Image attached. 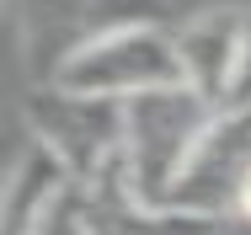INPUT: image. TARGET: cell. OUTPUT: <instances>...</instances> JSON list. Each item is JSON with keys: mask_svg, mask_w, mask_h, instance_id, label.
Returning <instances> with one entry per match:
<instances>
[{"mask_svg": "<svg viewBox=\"0 0 251 235\" xmlns=\"http://www.w3.org/2000/svg\"><path fill=\"white\" fill-rule=\"evenodd\" d=\"M241 43H246V11L235 5H208L198 16H187L176 27V53H182V75L198 96L214 107L230 102L235 70H241Z\"/></svg>", "mask_w": 251, "mask_h": 235, "instance_id": "7", "label": "cell"}, {"mask_svg": "<svg viewBox=\"0 0 251 235\" xmlns=\"http://www.w3.org/2000/svg\"><path fill=\"white\" fill-rule=\"evenodd\" d=\"M80 214L91 235H219L214 219L182 214V209H150L123 177V155L97 182H80Z\"/></svg>", "mask_w": 251, "mask_h": 235, "instance_id": "6", "label": "cell"}, {"mask_svg": "<svg viewBox=\"0 0 251 235\" xmlns=\"http://www.w3.org/2000/svg\"><path fill=\"white\" fill-rule=\"evenodd\" d=\"M49 86H64L80 96H107V102H134L150 91L187 86V75H182L176 32H166L160 22H134V27H118L97 43H86L80 53H70Z\"/></svg>", "mask_w": 251, "mask_h": 235, "instance_id": "2", "label": "cell"}, {"mask_svg": "<svg viewBox=\"0 0 251 235\" xmlns=\"http://www.w3.org/2000/svg\"><path fill=\"white\" fill-rule=\"evenodd\" d=\"M214 102L193 86H171L123 102V177L150 209H171V192L182 182L198 139L214 123Z\"/></svg>", "mask_w": 251, "mask_h": 235, "instance_id": "1", "label": "cell"}, {"mask_svg": "<svg viewBox=\"0 0 251 235\" xmlns=\"http://www.w3.org/2000/svg\"><path fill=\"white\" fill-rule=\"evenodd\" d=\"M155 5L160 0H16L22 48H27L38 86H49L59 64L86 43H97L118 27H134V22H155L160 16Z\"/></svg>", "mask_w": 251, "mask_h": 235, "instance_id": "4", "label": "cell"}, {"mask_svg": "<svg viewBox=\"0 0 251 235\" xmlns=\"http://www.w3.org/2000/svg\"><path fill=\"white\" fill-rule=\"evenodd\" d=\"M22 118L32 144L53 150L75 182H97L123 155V102L80 96L64 86H32L22 102Z\"/></svg>", "mask_w": 251, "mask_h": 235, "instance_id": "3", "label": "cell"}, {"mask_svg": "<svg viewBox=\"0 0 251 235\" xmlns=\"http://www.w3.org/2000/svg\"><path fill=\"white\" fill-rule=\"evenodd\" d=\"M225 107H251V11H246V43H241V70H235V86Z\"/></svg>", "mask_w": 251, "mask_h": 235, "instance_id": "9", "label": "cell"}, {"mask_svg": "<svg viewBox=\"0 0 251 235\" xmlns=\"http://www.w3.org/2000/svg\"><path fill=\"white\" fill-rule=\"evenodd\" d=\"M230 225L251 230V171H246V182H241V192H235V203H230Z\"/></svg>", "mask_w": 251, "mask_h": 235, "instance_id": "10", "label": "cell"}, {"mask_svg": "<svg viewBox=\"0 0 251 235\" xmlns=\"http://www.w3.org/2000/svg\"><path fill=\"white\" fill-rule=\"evenodd\" d=\"M246 235H251V230H246Z\"/></svg>", "mask_w": 251, "mask_h": 235, "instance_id": "11", "label": "cell"}, {"mask_svg": "<svg viewBox=\"0 0 251 235\" xmlns=\"http://www.w3.org/2000/svg\"><path fill=\"white\" fill-rule=\"evenodd\" d=\"M75 187V177L59 166V155L43 144H27V155L16 160V171L5 177L0 198V235H38L43 219L59 209V198Z\"/></svg>", "mask_w": 251, "mask_h": 235, "instance_id": "8", "label": "cell"}, {"mask_svg": "<svg viewBox=\"0 0 251 235\" xmlns=\"http://www.w3.org/2000/svg\"><path fill=\"white\" fill-rule=\"evenodd\" d=\"M246 171H251V107H219L208 134L193 150V160H187V171H182V182H176V192H171V209L225 225Z\"/></svg>", "mask_w": 251, "mask_h": 235, "instance_id": "5", "label": "cell"}]
</instances>
